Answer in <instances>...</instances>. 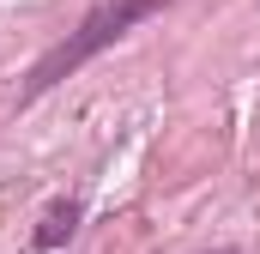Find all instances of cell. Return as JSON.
I'll return each mask as SVG.
<instances>
[{"instance_id": "cell-1", "label": "cell", "mask_w": 260, "mask_h": 254, "mask_svg": "<svg viewBox=\"0 0 260 254\" xmlns=\"http://www.w3.org/2000/svg\"><path fill=\"white\" fill-rule=\"evenodd\" d=\"M157 6H164V0H97V6H91V12H85V18H79V24H73V30L61 37V43H55V49H49L43 61L30 67V79H24L18 103H30V97L55 91L67 73H79L85 61H97V55H103L109 43H121L133 24H139V18H151Z\"/></svg>"}, {"instance_id": "cell-2", "label": "cell", "mask_w": 260, "mask_h": 254, "mask_svg": "<svg viewBox=\"0 0 260 254\" xmlns=\"http://www.w3.org/2000/svg\"><path fill=\"white\" fill-rule=\"evenodd\" d=\"M73 230H79V206H73V200H67V206H49L43 224H37V248H61Z\"/></svg>"}, {"instance_id": "cell-3", "label": "cell", "mask_w": 260, "mask_h": 254, "mask_svg": "<svg viewBox=\"0 0 260 254\" xmlns=\"http://www.w3.org/2000/svg\"><path fill=\"white\" fill-rule=\"evenodd\" d=\"M212 254H236V248H212Z\"/></svg>"}]
</instances>
